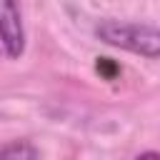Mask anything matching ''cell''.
I'll return each mask as SVG.
<instances>
[{
	"mask_svg": "<svg viewBox=\"0 0 160 160\" xmlns=\"http://www.w3.org/2000/svg\"><path fill=\"white\" fill-rule=\"evenodd\" d=\"M135 160H160V155H158L155 150H145V152H140Z\"/></svg>",
	"mask_w": 160,
	"mask_h": 160,
	"instance_id": "obj_4",
	"label": "cell"
},
{
	"mask_svg": "<svg viewBox=\"0 0 160 160\" xmlns=\"http://www.w3.org/2000/svg\"><path fill=\"white\" fill-rule=\"evenodd\" d=\"M38 148L28 140H12L0 145V160H38Z\"/></svg>",
	"mask_w": 160,
	"mask_h": 160,
	"instance_id": "obj_3",
	"label": "cell"
},
{
	"mask_svg": "<svg viewBox=\"0 0 160 160\" xmlns=\"http://www.w3.org/2000/svg\"><path fill=\"white\" fill-rule=\"evenodd\" d=\"M0 45L8 58H20L25 50V28L18 0H0Z\"/></svg>",
	"mask_w": 160,
	"mask_h": 160,
	"instance_id": "obj_2",
	"label": "cell"
},
{
	"mask_svg": "<svg viewBox=\"0 0 160 160\" xmlns=\"http://www.w3.org/2000/svg\"><path fill=\"white\" fill-rule=\"evenodd\" d=\"M95 35L120 50L142 55L148 60L160 58V32L150 22H120V20H100L95 25Z\"/></svg>",
	"mask_w": 160,
	"mask_h": 160,
	"instance_id": "obj_1",
	"label": "cell"
}]
</instances>
